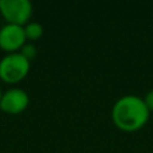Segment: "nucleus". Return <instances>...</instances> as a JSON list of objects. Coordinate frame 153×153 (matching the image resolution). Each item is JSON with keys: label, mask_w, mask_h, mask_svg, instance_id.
Wrapping results in <instances>:
<instances>
[{"label": "nucleus", "mask_w": 153, "mask_h": 153, "mask_svg": "<svg viewBox=\"0 0 153 153\" xmlns=\"http://www.w3.org/2000/svg\"><path fill=\"white\" fill-rule=\"evenodd\" d=\"M23 28H24V35H26L27 42H31V43L39 40L43 36V34H45V27L40 23H38V22H32V20L28 22Z\"/></svg>", "instance_id": "6"}, {"label": "nucleus", "mask_w": 153, "mask_h": 153, "mask_svg": "<svg viewBox=\"0 0 153 153\" xmlns=\"http://www.w3.org/2000/svg\"><path fill=\"white\" fill-rule=\"evenodd\" d=\"M34 8L30 0H0V15L5 24L24 27L31 22Z\"/></svg>", "instance_id": "3"}, {"label": "nucleus", "mask_w": 153, "mask_h": 153, "mask_svg": "<svg viewBox=\"0 0 153 153\" xmlns=\"http://www.w3.org/2000/svg\"><path fill=\"white\" fill-rule=\"evenodd\" d=\"M31 69V62L27 61L20 53L5 54L0 59V82L16 85L26 79Z\"/></svg>", "instance_id": "2"}, {"label": "nucleus", "mask_w": 153, "mask_h": 153, "mask_svg": "<svg viewBox=\"0 0 153 153\" xmlns=\"http://www.w3.org/2000/svg\"><path fill=\"white\" fill-rule=\"evenodd\" d=\"M143 100H144V103H145L146 109L149 110V113H153V89L149 90V91L144 95Z\"/></svg>", "instance_id": "8"}, {"label": "nucleus", "mask_w": 153, "mask_h": 153, "mask_svg": "<svg viewBox=\"0 0 153 153\" xmlns=\"http://www.w3.org/2000/svg\"><path fill=\"white\" fill-rule=\"evenodd\" d=\"M149 110L143 97L126 94L120 97L111 108V121L118 130L134 133L141 130L149 121Z\"/></svg>", "instance_id": "1"}, {"label": "nucleus", "mask_w": 153, "mask_h": 153, "mask_svg": "<svg viewBox=\"0 0 153 153\" xmlns=\"http://www.w3.org/2000/svg\"><path fill=\"white\" fill-rule=\"evenodd\" d=\"M3 95V90H1V82H0V98H1Z\"/></svg>", "instance_id": "9"}, {"label": "nucleus", "mask_w": 153, "mask_h": 153, "mask_svg": "<svg viewBox=\"0 0 153 153\" xmlns=\"http://www.w3.org/2000/svg\"><path fill=\"white\" fill-rule=\"evenodd\" d=\"M30 105V95L20 87H11L3 91L0 98V110L5 114L16 116L27 110Z\"/></svg>", "instance_id": "4"}, {"label": "nucleus", "mask_w": 153, "mask_h": 153, "mask_svg": "<svg viewBox=\"0 0 153 153\" xmlns=\"http://www.w3.org/2000/svg\"><path fill=\"white\" fill-rule=\"evenodd\" d=\"M19 53L22 54V55L24 56V58L27 59V61H30L31 62L32 59L36 56V53H38V50H36V47H35V45L34 43H31V42H27L26 45L23 46V47L20 48V51Z\"/></svg>", "instance_id": "7"}, {"label": "nucleus", "mask_w": 153, "mask_h": 153, "mask_svg": "<svg viewBox=\"0 0 153 153\" xmlns=\"http://www.w3.org/2000/svg\"><path fill=\"white\" fill-rule=\"evenodd\" d=\"M27 43L24 28L15 24H4L0 28V48L7 54L19 53Z\"/></svg>", "instance_id": "5"}]
</instances>
